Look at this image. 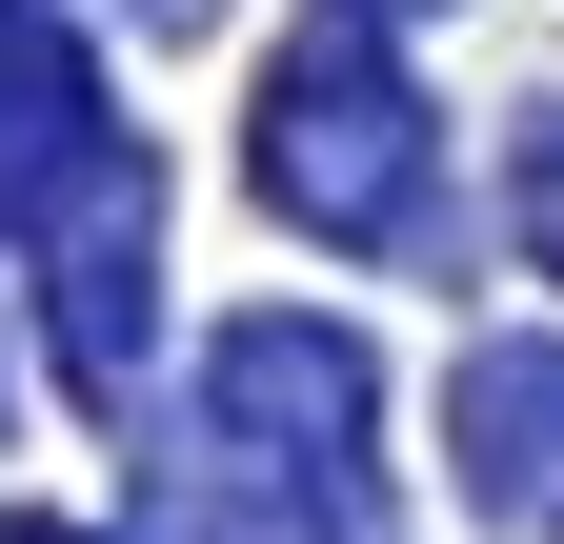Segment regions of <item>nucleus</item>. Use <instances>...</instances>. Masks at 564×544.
<instances>
[{"mask_svg":"<svg viewBox=\"0 0 564 544\" xmlns=\"http://www.w3.org/2000/svg\"><path fill=\"white\" fill-rule=\"evenodd\" d=\"M383 383L343 323L262 303L202 344V403H182V524L202 544H383Z\"/></svg>","mask_w":564,"mask_h":544,"instance_id":"f257e3e1","label":"nucleus"},{"mask_svg":"<svg viewBox=\"0 0 564 544\" xmlns=\"http://www.w3.org/2000/svg\"><path fill=\"white\" fill-rule=\"evenodd\" d=\"M262 202L303 242H403L423 222V81L383 61V21H303L262 61Z\"/></svg>","mask_w":564,"mask_h":544,"instance_id":"f03ea898","label":"nucleus"},{"mask_svg":"<svg viewBox=\"0 0 564 544\" xmlns=\"http://www.w3.org/2000/svg\"><path fill=\"white\" fill-rule=\"evenodd\" d=\"M141 344H162V182H82V242H61V383L141 403Z\"/></svg>","mask_w":564,"mask_h":544,"instance_id":"7ed1b4c3","label":"nucleus"},{"mask_svg":"<svg viewBox=\"0 0 564 544\" xmlns=\"http://www.w3.org/2000/svg\"><path fill=\"white\" fill-rule=\"evenodd\" d=\"M121 142H101V61L41 21V0H0V222H41V202H82Z\"/></svg>","mask_w":564,"mask_h":544,"instance_id":"20e7f679","label":"nucleus"},{"mask_svg":"<svg viewBox=\"0 0 564 544\" xmlns=\"http://www.w3.org/2000/svg\"><path fill=\"white\" fill-rule=\"evenodd\" d=\"M444 424H464V504L484 524H564V344H464Z\"/></svg>","mask_w":564,"mask_h":544,"instance_id":"39448f33","label":"nucleus"},{"mask_svg":"<svg viewBox=\"0 0 564 544\" xmlns=\"http://www.w3.org/2000/svg\"><path fill=\"white\" fill-rule=\"evenodd\" d=\"M524 242H544V283H564V121H524Z\"/></svg>","mask_w":564,"mask_h":544,"instance_id":"423d86ee","label":"nucleus"},{"mask_svg":"<svg viewBox=\"0 0 564 544\" xmlns=\"http://www.w3.org/2000/svg\"><path fill=\"white\" fill-rule=\"evenodd\" d=\"M0 544H101V524H0Z\"/></svg>","mask_w":564,"mask_h":544,"instance_id":"0eeeda50","label":"nucleus"}]
</instances>
